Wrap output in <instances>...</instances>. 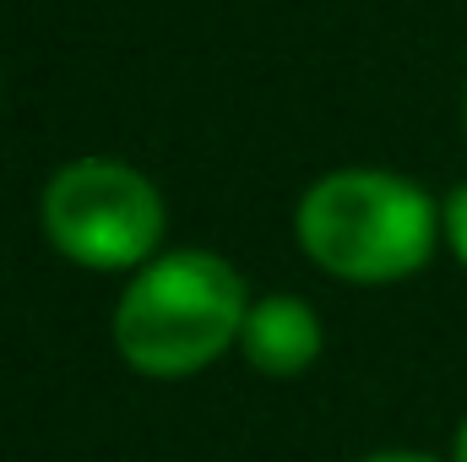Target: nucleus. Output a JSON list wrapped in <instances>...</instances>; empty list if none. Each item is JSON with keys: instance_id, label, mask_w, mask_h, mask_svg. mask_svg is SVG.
I'll use <instances>...</instances> for the list:
<instances>
[{"instance_id": "obj_6", "label": "nucleus", "mask_w": 467, "mask_h": 462, "mask_svg": "<svg viewBox=\"0 0 467 462\" xmlns=\"http://www.w3.org/2000/svg\"><path fill=\"white\" fill-rule=\"evenodd\" d=\"M364 462H435V457H424V452H375Z\"/></svg>"}, {"instance_id": "obj_4", "label": "nucleus", "mask_w": 467, "mask_h": 462, "mask_svg": "<svg viewBox=\"0 0 467 462\" xmlns=\"http://www.w3.org/2000/svg\"><path fill=\"white\" fill-rule=\"evenodd\" d=\"M239 348L261 375H299L321 359V316L299 294H266L250 305Z\"/></svg>"}, {"instance_id": "obj_2", "label": "nucleus", "mask_w": 467, "mask_h": 462, "mask_svg": "<svg viewBox=\"0 0 467 462\" xmlns=\"http://www.w3.org/2000/svg\"><path fill=\"white\" fill-rule=\"evenodd\" d=\"M294 234L305 256L343 283H397L435 256L441 207L408 174L332 169L299 196Z\"/></svg>"}, {"instance_id": "obj_3", "label": "nucleus", "mask_w": 467, "mask_h": 462, "mask_svg": "<svg viewBox=\"0 0 467 462\" xmlns=\"http://www.w3.org/2000/svg\"><path fill=\"white\" fill-rule=\"evenodd\" d=\"M38 218L49 245L93 272H125L147 267L163 239V196L158 185L119 163V158H71L49 174Z\"/></svg>"}, {"instance_id": "obj_5", "label": "nucleus", "mask_w": 467, "mask_h": 462, "mask_svg": "<svg viewBox=\"0 0 467 462\" xmlns=\"http://www.w3.org/2000/svg\"><path fill=\"white\" fill-rule=\"evenodd\" d=\"M441 234L451 239V250H457V261L467 267V185H457L446 202H441Z\"/></svg>"}, {"instance_id": "obj_1", "label": "nucleus", "mask_w": 467, "mask_h": 462, "mask_svg": "<svg viewBox=\"0 0 467 462\" xmlns=\"http://www.w3.org/2000/svg\"><path fill=\"white\" fill-rule=\"evenodd\" d=\"M250 294L244 278L213 250L152 256L115 305L119 359L152 381H180L207 370L244 332Z\"/></svg>"}, {"instance_id": "obj_7", "label": "nucleus", "mask_w": 467, "mask_h": 462, "mask_svg": "<svg viewBox=\"0 0 467 462\" xmlns=\"http://www.w3.org/2000/svg\"><path fill=\"white\" fill-rule=\"evenodd\" d=\"M451 462H467V419H462V430H457V446H451Z\"/></svg>"}]
</instances>
